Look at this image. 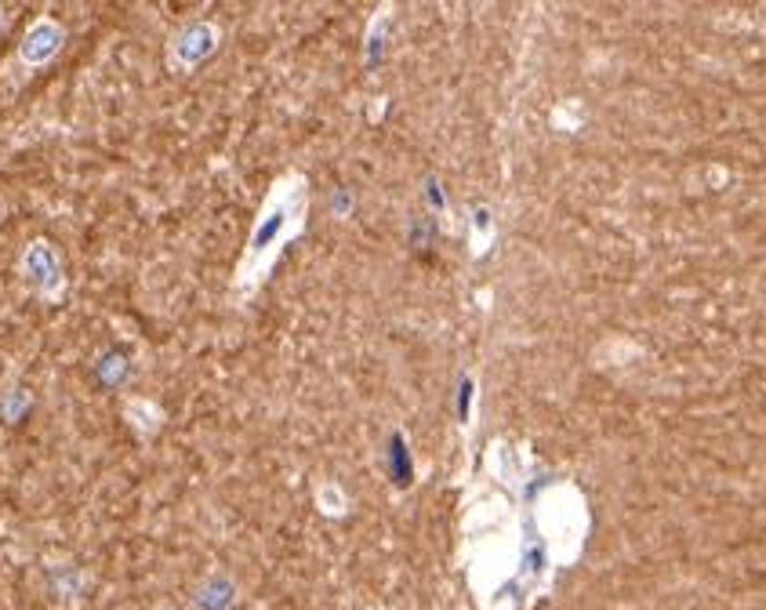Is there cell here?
Segmentation results:
<instances>
[{
	"label": "cell",
	"mask_w": 766,
	"mask_h": 610,
	"mask_svg": "<svg viewBox=\"0 0 766 610\" xmlns=\"http://www.w3.org/2000/svg\"><path fill=\"white\" fill-rule=\"evenodd\" d=\"M22 277L33 283L44 298H59L66 291V272H62V255L48 240H33L22 251Z\"/></svg>",
	"instance_id": "1"
},
{
	"label": "cell",
	"mask_w": 766,
	"mask_h": 610,
	"mask_svg": "<svg viewBox=\"0 0 766 610\" xmlns=\"http://www.w3.org/2000/svg\"><path fill=\"white\" fill-rule=\"evenodd\" d=\"M62 44H66V30H62V25H59L55 19H37V22H30V30L22 33V41H19V59H22L30 70L48 66V62L62 51Z\"/></svg>",
	"instance_id": "2"
},
{
	"label": "cell",
	"mask_w": 766,
	"mask_h": 610,
	"mask_svg": "<svg viewBox=\"0 0 766 610\" xmlns=\"http://www.w3.org/2000/svg\"><path fill=\"white\" fill-rule=\"evenodd\" d=\"M215 44L211 30H204V25H193V30H186V37H182V59H197L200 51H207Z\"/></svg>",
	"instance_id": "3"
},
{
	"label": "cell",
	"mask_w": 766,
	"mask_h": 610,
	"mask_svg": "<svg viewBox=\"0 0 766 610\" xmlns=\"http://www.w3.org/2000/svg\"><path fill=\"white\" fill-rule=\"evenodd\" d=\"M0 407H4V411H0V414H4V418H8V422H19V418H22V414H25V411H30V396H25V393H22V389H11V393L4 396V404H0Z\"/></svg>",
	"instance_id": "4"
},
{
	"label": "cell",
	"mask_w": 766,
	"mask_h": 610,
	"mask_svg": "<svg viewBox=\"0 0 766 610\" xmlns=\"http://www.w3.org/2000/svg\"><path fill=\"white\" fill-rule=\"evenodd\" d=\"M99 374H102L106 382H116V374H124V360L116 356V353L102 356V360H99Z\"/></svg>",
	"instance_id": "5"
}]
</instances>
